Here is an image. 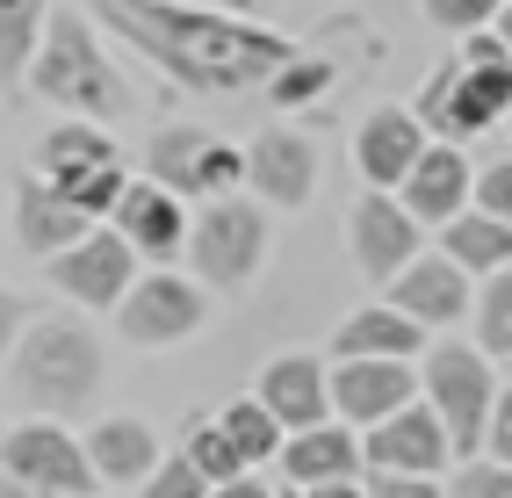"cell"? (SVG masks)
Instances as JSON below:
<instances>
[{"instance_id": "obj_24", "label": "cell", "mask_w": 512, "mask_h": 498, "mask_svg": "<svg viewBox=\"0 0 512 498\" xmlns=\"http://www.w3.org/2000/svg\"><path fill=\"white\" fill-rule=\"evenodd\" d=\"M332 354L339 361H419L426 354V325H412L390 304H368V311H354L332 332Z\"/></svg>"}, {"instance_id": "obj_25", "label": "cell", "mask_w": 512, "mask_h": 498, "mask_svg": "<svg viewBox=\"0 0 512 498\" xmlns=\"http://www.w3.org/2000/svg\"><path fill=\"white\" fill-rule=\"evenodd\" d=\"M440 253H448L469 282L476 275H498V268H512V224H498L484 210H462L455 224H440Z\"/></svg>"}, {"instance_id": "obj_22", "label": "cell", "mask_w": 512, "mask_h": 498, "mask_svg": "<svg viewBox=\"0 0 512 498\" xmlns=\"http://www.w3.org/2000/svg\"><path fill=\"white\" fill-rule=\"evenodd\" d=\"M87 448V470H94V484H145L152 470H159V434L145 419H101L94 434L80 441Z\"/></svg>"}, {"instance_id": "obj_31", "label": "cell", "mask_w": 512, "mask_h": 498, "mask_svg": "<svg viewBox=\"0 0 512 498\" xmlns=\"http://www.w3.org/2000/svg\"><path fill=\"white\" fill-rule=\"evenodd\" d=\"M505 0H426V22L448 29V37H469V29H491Z\"/></svg>"}, {"instance_id": "obj_36", "label": "cell", "mask_w": 512, "mask_h": 498, "mask_svg": "<svg viewBox=\"0 0 512 498\" xmlns=\"http://www.w3.org/2000/svg\"><path fill=\"white\" fill-rule=\"evenodd\" d=\"M368 498H448L440 477H375L368 470Z\"/></svg>"}, {"instance_id": "obj_33", "label": "cell", "mask_w": 512, "mask_h": 498, "mask_svg": "<svg viewBox=\"0 0 512 498\" xmlns=\"http://www.w3.org/2000/svg\"><path fill=\"white\" fill-rule=\"evenodd\" d=\"M448 498H512V470L491 462V455H469L455 470V484H448Z\"/></svg>"}, {"instance_id": "obj_5", "label": "cell", "mask_w": 512, "mask_h": 498, "mask_svg": "<svg viewBox=\"0 0 512 498\" xmlns=\"http://www.w3.org/2000/svg\"><path fill=\"white\" fill-rule=\"evenodd\" d=\"M419 405L440 419V434L455 441V462L484 455V426H491V405H498L491 361L476 347H462V340L426 347V361H419Z\"/></svg>"}, {"instance_id": "obj_39", "label": "cell", "mask_w": 512, "mask_h": 498, "mask_svg": "<svg viewBox=\"0 0 512 498\" xmlns=\"http://www.w3.org/2000/svg\"><path fill=\"white\" fill-rule=\"evenodd\" d=\"M195 8H217V15H238V22H246V15H260V8H275V0H195Z\"/></svg>"}, {"instance_id": "obj_38", "label": "cell", "mask_w": 512, "mask_h": 498, "mask_svg": "<svg viewBox=\"0 0 512 498\" xmlns=\"http://www.w3.org/2000/svg\"><path fill=\"white\" fill-rule=\"evenodd\" d=\"M303 498H368V477H332V484H311Z\"/></svg>"}, {"instance_id": "obj_37", "label": "cell", "mask_w": 512, "mask_h": 498, "mask_svg": "<svg viewBox=\"0 0 512 498\" xmlns=\"http://www.w3.org/2000/svg\"><path fill=\"white\" fill-rule=\"evenodd\" d=\"M22 325H29V304L15 289H0V361L15 354V340H22Z\"/></svg>"}, {"instance_id": "obj_34", "label": "cell", "mask_w": 512, "mask_h": 498, "mask_svg": "<svg viewBox=\"0 0 512 498\" xmlns=\"http://www.w3.org/2000/svg\"><path fill=\"white\" fill-rule=\"evenodd\" d=\"M469 210H484V217L512 224V159H491L484 174L469 181Z\"/></svg>"}, {"instance_id": "obj_26", "label": "cell", "mask_w": 512, "mask_h": 498, "mask_svg": "<svg viewBox=\"0 0 512 498\" xmlns=\"http://www.w3.org/2000/svg\"><path fill=\"white\" fill-rule=\"evenodd\" d=\"M181 455L202 470V484H210V491H217V484H238V477H253V470H246V455L224 441L217 412H195V419L181 426Z\"/></svg>"}, {"instance_id": "obj_20", "label": "cell", "mask_w": 512, "mask_h": 498, "mask_svg": "<svg viewBox=\"0 0 512 498\" xmlns=\"http://www.w3.org/2000/svg\"><path fill=\"white\" fill-rule=\"evenodd\" d=\"M433 138H426V123L412 116V109H375L368 123H361V138H354V159H361V181L368 188H404V174L419 166V152H426Z\"/></svg>"}, {"instance_id": "obj_27", "label": "cell", "mask_w": 512, "mask_h": 498, "mask_svg": "<svg viewBox=\"0 0 512 498\" xmlns=\"http://www.w3.org/2000/svg\"><path fill=\"white\" fill-rule=\"evenodd\" d=\"M217 426H224V441L246 455V470H253V462H275V455H282V441H289V434H282V419L267 412L260 397H238V405H224V412H217Z\"/></svg>"}, {"instance_id": "obj_14", "label": "cell", "mask_w": 512, "mask_h": 498, "mask_svg": "<svg viewBox=\"0 0 512 498\" xmlns=\"http://www.w3.org/2000/svg\"><path fill=\"white\" fill-rule=\"evenodd\" d=\"M419 397V369L412 361H332V419L368 434L375 419L404 412Z\"/></svg>"}, {"instance_id": "obj_15", "label": "cell", "mask_w": 512, "mask_h": 498, "mask_svg": "<svg viewBox=\"0 0 512 498\" xmlns=\"http://www.w3.org/2000/svg\"><path fill=\"white\" fill-rule=\"evenodd\" d=\"M246 181L260 203H275V210H303L311 203V188H318V152L303 130H282V123H267L260 138L246 145Z\"/></svg>"}, {"instance_id": "obj_41", "label": "cell", "mask_w": 512, "mask_h": 498, "mask_svg": "<svg viewBox=\"0 0 512 498\" xmlns=\"http://www.w3.org/2000/svg\"><path fill=\"white\" fill-rule=\"evenodd\" d=\"M0 498H58V491H37V484H22V477L0 470Z\"/></svg>"}, {"instance_id": "obj_29", "label": "cell", "mask_w": 512, "mask_h": 498, "mask_svg": "<svg viewBox=\"0 0 512 498\" xmlns=\"http://www.w3.org/2000/svg\"><path fill=\"white\" fill-rule=\"evenodd\" d=\"M476 354L484 361H512V268L484 275V296H476Z\"/></svg>"}, {"instance_id": "obj_44", "label": "cell", "mask_w": 512, "mask_h": 498, "mask_svg": "<svg viewBox=\"0 0 512 498\" xmlns=\"http://www.w3.org/2000/svg\"><path fill=\"white\" fill-rule=\"evenodd\" d=\"M505 130H512V116H505Z\"/></svg>"}, {"instance_id": "obj_42", "label": "cell", "mask_w": 512, "mask_h": 498, "mask_svg": "<svg viewBox=\"0 0 512 498\" xmlns=\"http://www.w3.org/2000/svg\"><path fill=\"white\" fill-rule=\"evenodd\" d=\"M491 29H498V37H505V51H512V0L498 8V22H491Z\"/></svg>"}, {"instance_id": "obj_30", "label": "cell", "mask_w": 512, "mask_h": 498, "mask_svg": "<svg viewBox=\"0 0 512 498\" xmlns=\"http://www.w3.org/2000/svg\"><path fill=\"white\" fill-rule=\"evenodd\" d=\"M332 80H339V65H332V58H318V51H289V65H282V73L267 80V87H275V102H282V109H303V102H318Z\"/></svg>"}, {"instance_id": "obj_13", "label": "cell", "mask_w": 512, "mask_h": 498, "mask_svg": "<svg viewBox=\"0 0 512 498\" xmlns=\"http://www.w3.org/2000/svg\"><path fill=\"white\" fill-rule=\"evenodd\" d=\"M51 282H58V296H73L80 311H116L123 289L138 282V253H130L109 224H94L80 246H65L51 260Z\"/></svg>"}, {"instance_id": "obj_17", "label": "cell", "mask_w": 512, "mask_h": 498, "mask_svg": "<svg viewBox=\"0 0 512 498\" xmlns=\"http://www.w3.org/2000/svg\"><path fill=\"white\" fill-rule=\"evenodd\" d=\"M260 405L282 419V434H311V426L332 419V369L318 354H275L260 369Z\"/></svg>"}, {"instance_id": "obj_6", "label": "cell", "mask_w": 512, "mask_h": 498, "mask_svg": "<svg viewBox=\"0 0 512 498\" xmlns=\"http://www.w3.org/2000/svg\"><path fill=\"white\" fill-rule=\"evenodd\" d=\"M145 166H152V181L166 195H181V203H224V195H238V181H246V152H231L217 130H195V123L152 130Z\"/></svg>"}, {"instance_id": "obj_1", "label": "cell", "mask_w": 512, "mask_h": 498, "mask_svg": "<svg viewBox=\"0 0 512 498\" xmlns=\"http://www.w3.org/2000/svg\"><path fill=\"white\" fill-rule=\"evenodd\" d=\"M87 15H101L166 80H181L195 94H253L296 51L289 37H275L260 22H238V15H217V8H181V0H87Z\"/></svg>"}, {"instance_id": "obj_8", "label": "cell", "mask_w": 512, "mask_h": 498, "mask_svg": "<svg viewBox=\"0 0 512 498\" xmlns=\"http://www.w3.org/2000/svg\"><path fill=\"white\" fill-rule=\"evenodd\" d=\"M188 260L202 268V282L246 289V282L260 275V260H267V217H260L253 203H238V195H224V203H210V210L195 217Z\"/></svg>"}, {"instance_id": "obj_19", "label": "cell", "mask_w": 512, "mask_h": 498, "mask_svg": "<svg viewBox=\"0 0 512 498\" xmlns=\"http://www.w3.org/2000/svg\"><path fill=\"white\" fill-rule=\"evenodd\" d=\"M469 152L462 145H426L419 152V166H412V174H404V188H397V203L404 210H412L419 224H455L462 210H469Z\"/></svg>"}, {"instance_id": "obj_16", "label": "cell", "mask_w": 512, "mask_h": 498, "mask_svg": "<svg viewBox=\"0 0 512 498\" xmlns=\"http://www.w3.org/2000/svg\"><path fill=\"white\" fill-rule=\"evenodd\" d=\"M383 289H390V311H404V318L426 325V332L462 325L476 311V289H469V275L455 268L448 253H419L412 268H404L397 282H383Z\"/></svg>"}, {"instance_id": "obj_4", "label": "cell", "mask_w": 512, "mask_h": 498, "mask_svg": "<svg viewBox=\"0 0 512 498\" xmlns=\"http://www.w3.org/2000/svg\"><path fill=\"white\" fill-rule=\"evenodd\" d=\"M101 376H109V361H101V340L87 325L73 318H44V325H29L22 340H15V390H22V405L37 412V419H80L94 412V397H101Z\"/></svg>"}, {"instance_id": "obj_28", "label": "cell", "mask_w": 512, "mask_h": 498, "mask_svg": "<svg viewBox=\"0 0 512 498\" xmlns=\"http://www.w3.org/2000/svg\"><path fill=\"white\" fill-rule=\"evenodd\" d=\"M44 22H51L44 0H0V80L29 73V58L44 44Z\"/></svg>"}, {"instance_id": "obj_10", "label": "cell", "mask_w": 512, "mask_h": 498, "mask_svg": "<svg viewBox=\"0 0 512 498\" xmlns=\"http://www.w3.org/2000/svg\"><path fill=\"white\" fill-rule=\"evenodd\" d=\"M419 217L397 203V195H383V188H368L361 203L347 210V246H354V268L368 275V282H397L412 260L426 253L419 246Z\"/></svg>"}, {"instance_id": "obj_9", "label": "cell", "mask_w": 512, "mask_h": 498, "mask_svg": "<svg viewBox=\"0 0 512 498\" xmlns=\"http://www.w3.org/2000/svg\"><path fill=\"white\" fill-rule=\"evenodd\" d=\"M0 470L22 477V484H37V491H58V498H94V470H87V448L65 434L58 419H29L15 426L8 441H0Z\"/></svg>"}, {"instance_id": "obj_40", "label": "cell", "mask_w": 512, "mask_h": 498, "mask_svg": "<svg viewBox=\"0 0 512 498\" xmlns=\"http://www.w3.org/2000/svg\"><path fill=\"white\" fill-rule=\"evenodd\" d=\"M210 498H275V491H267L260 477H238V484H217Z\"/></svg>"}, {"instance_id": "obj_3", "label": "cell", "mask_w": 512, "mask_h": 498, "mask_svg": "<svg viewBox=\"0 0 512 498\" xmlns=\"http://www.w3.org/2000/svg\"><path fill=\"white\" fill-rule=\"evenodd\" d=\"M22 80H29V94H44L51 109L80 116V123H123L130 116V87L116 73V58L101 51L94 22L73 15V8L44 22V44H37Z\"/></svg>"}, {"instance_id": "obj_23", "label": "cell", "mask_w": 512, "mask_h": 498, "mask_svg": "<svg viewBox=\"0 0 512 498\" xmlns=\"http://www.w3.org/2000/svg\"><path fill=\"white\" fill-rule=\"evenodd\" d=\"M282 470H289V484L296 491H311V484H332V477H361L368 462H361V434L354 426H311V434H289L282 441Z\"/></svg>"}, {"instance_id": "obj_7", "label": "cell", "mask_w": 512, "mask_h": 498, "mask_svg": "<svg viewBox=\"0 0 512 498\" xmlns=\"http://www.w3.org/2000/svg\"><path fill=\"white\" fill-rule=\"evenodd\" d=\"M44 181L73 203L80 217H109L116 210V195L130 188L123 181V159H116V138L101 123H58L51 138H44Z\"/></svg>"}, {"instance_id": "obj_11", "label": "cell", "mask_w": 512, "mask_h": 498, "mask_svg": "<svg viewBox=\"0 0 512 498\" xmlns=\"http://www.w3.org/2000/svg\"><path fill=\"white\" fill-rule=\"evenodd\" d=\"M361 462H368L375 477H440L455 462V441L440 434V419L412 397L404 412L375 419L368 434H361Z\"/></svg>"}, {"instance_id": "obj_35", "label": "cell", "mask_w": 512, "mask_h": 498, "mask_svg": "<svg viewBox=\"0 0 512 498\" xmlns=\"http://www.w3.org/2000/svg\"><path fill=\"white\" fill-rule=\"evenodd\" d=\"M484 455L512 470V383L498 390V405H491V426H484Z\"/></svg>"}, {"instance_id": "obj_12", "label": "cell", "mask_w": 512, "mask_h": 498, "mask_svg": "<svg viewBox=\"0 0 512 498\" xmlns=\"http://www.w3.org/2000/svg\"><path fill=\"white\" fill-rule=\"evenodd\" d=\"M202 289L195 282H181V275H138L123 289V304H116V332L130 347H174V340H188V332L202 325Z\"/></svg>"}, {"instance_id": "obj_43", "label": "cell", "mask_w": 512, "mask_h": 498, "mask_svg": "<svg viewBox=\"0 0 512 498\" xmlns=\"http://www.w3.org/2000/svg\"><path fill=\"white\" fill-rule=\"evenodd\" d=\"M275 498H303V491H275Z\"/></svg>"}, {"instance_id": "obj_18", "label": "cell", "mask_w": 512, "mask_h": 498, "mask_svg": "<svg viewBox=\"0 0 512 498\" xmlns=\"http://www.w3.org/2000/svg\"><path fill=\"white\" fill-rule=\"evenodd\" d=\"M109 231L138 260H174L188 246V210H181V195H166L159 181H130L116 195V210H109Z\"/></svg>"}, {"instance_id": "obj_21", "label": "cell", "mask_w": 512, "mask_h": 498, "mask_svg": "<svg viewBox=\"0 0 512 498\" xmlns=\"http://www.w3.org/2000/svg\"><path fill=\"white\" fill-rule=\"evenodd\" d=\"M94 231V217H80L65 195L44 181V174H29L22 188H15V239L29 246V253H44V260H58L65 246H80Z\"/></svg>"}, {"instance_id": "obj_32", "label": "cell", "mask_w": 512, "mask_h": 498, "mask_svg": "<svg viewBox=\"0 0 512 498\" xmlns=\"http://www.w3.org/2000/svg\"><path fill=\"white\" fill-rule=\"evenodd\" d=\"M145 498H210V484H202V470L174 448V455H159V470L145 477Z\"/></svg>"}, {"instance_id": "obj_2", "label": "cell", "mask_w": 512, "mask_h": 498, "mask_svg": "<svg viewBox=\"0 0 512 498\" xmlns=\"http://www.w3.org/2000/svg\"><path fill=\"white\" fill-rule=\"evenodd\" d=\"M412 116L440 145H469V138H484V130H498L512 116V51H505L498 29H469L462 51L426 80Z\"/></svg>"}]
</instances>
